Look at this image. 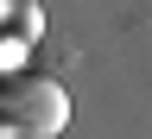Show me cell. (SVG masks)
Here are the masks:
<instances>
[{
	"instance_id": "6da1fadb",
	"label": "cell",
	"mask_w": 152,
	"mask_h": 139,
	"mask_svg": "<svg viewBox=\"0 0 152 139\" xmlns=\"http://www.w3.org/2000/svg\"><path fill=\"white\" fill-rule=\"evenodd\" d=\"M0 120L13 139H57L70 127V95L45 76H19L0 89Z\"/></svg>"
}]
</instances>
